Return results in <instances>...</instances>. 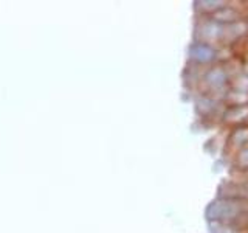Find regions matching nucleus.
Returning a JSON list of instances; mask_svg holds the SVG:
<instances>
[{
    "instance_id": "nucleus-1",
    "label": "nucleus",
    "mask_w": 248,
    "mask_h": 233,
    "mask_svg": "<svg viewBox=\"0 0 248 233\" xmlns=\"http://www.w3.org/2000/svg\"><path fill=\"white\" fill-rule=\"evenodd\" d=\"M205 216L208 222L236 225L240 230L248 227V200L234 198H217L209 202Z\"/></svg>"
},
{
    "instance_id": "nucleus-2",
    "label": "nucleus",
    "mask_w": 248,
    "mask_h": 233,
    "mask_svg": "<svg viewBox=\"0 0 248 233\" xmlns=\"http://www.w3.org/2000/svg\"><path fill=\"white\" fill-rule=\"evenodd\" d=\"M231 85V76L228 73L227 67L223 62H217V64L209 66L202 73V80L199 83L200 93H206V95H213L216 98L223 100L230 90Z\"/></svg>"
},
{
    "instance_id": "nucleus-3",
    "label": "nucleus",
    "mask_w": 248,
    "mask_h": 233,
    "mask_svg": "<svg viewBox=\"0 0 248 233\" xmlns=\"http://www.w3.org/2000/svg\"><path fill=\"white\" fill-rule=\"evenodd\" d=\"M223 27L225 25L216 22L211 16H200L196 22V28H194V39L196 42L219 45L222 42Z\"/></svg>"
},
{
    "instance_id": "nucleus-4",
    "label": "nucleus",
    "mask_w": 248,
    "mask_h": 233,
    "mask_svg": "<svg viewBox=\"0 0 248 233\" xmlns=\"http://www.w3.org/2000/svg\"><path fill=\"white\" fill-rule=\"evenodd\" d=\"M219 56H220V49L217 45L194 41L188 49L189 64L199 66V67H205V66L209 67L213 64H217Z\"/></svg>"
},
{
    "instance_id": "nucleus-5",
    "label": "nucleus",
    "mask_w": 248,
    "mask_h": 233,
    "mask_svg": "<svg viewBox=\"0 0 248 233\" xmlns=\"http://www.w3.org/2000/svg\"><path fill=\"white\" fill-rule=\"evenodd\" d=\"M225 104L220 98H216L213 95H206V93H199L196 98V112L203 120H211L214 116L220 118L223 112Z\"/></svg>"
},
{
    "instance_id": "nucleus-6",
    "label": "nucleus",
    "mask_w": 248,
    "mask_h": 233,
    "mask_svg": "<svg viewBox=\"0 0 248 233\" xmlns=\"http://www.w3.org/2000/svg\"><path fill=\"white\" fill-rule=\"evenodd\" d=\"M220 121L230 129L237 126H245V124H248V104H237V106L225 104Z\"/></svg>"
},
{
    "instance_id": "nucleus-7",
    "label": "nucleus",
    "mask_w": 248,
    "mask_h": 233,
    "mask_svg": "<svg viewBox=\"0 0 248 233\" xmlns=\"http://www.w3.org/2000/svg\"><path fill=\"white\" fill-rule=\"evenodd\" d=\"M248 37V22L247 19L237 20L234 23H228L223 27V36H222V47H231L245 41Z\"/></svg>"
},
{
    "instance_id": "nucleus-8",
    "label": "nucleus",
    "mask_w": 248,
    "mask_h": 233,
    "mask_svg": "<svg viewBox=\"0 0 248 233\" xmlns=\"http://www.w3.org/2000/svg\"><path fill=\"white\" fill-rule=\"evenodd\" d=\"M245 146H248V124L231 128L227 135V140H225V150L230 154V157H232Z\"/></svg>"
},
{
    "instance_id": "nucleus-9",
    "label": "nucleus",
    "mask_w": 248,
    "mask_h": 233,
    "mask_svg": "<svg viewBox=\"0 0 248 233\" xmlns=\"http://www.w3.org/2000/svg\"><path fill=\"white\" fill-rule=\"evenodd\" d=\"M245 11L247 8H239V6H232L230 2H227V5L222 6L219 11H216L211 17L222 23V25H228V23H234L237 20L245 19Z\"/></svg>"
},
{
    "instance_id": "nucleus-10",
    "label": "nucleus",
    "mask_w": 248,
    "mask_h": 233,
    "mask_svg": "<svg viewBox=\"0 0 248 233\" xmlns=\"http://www.w3.org/2000/svg\"><path fill=\"white\" fill-rule=\"evenodd\" d=\"M194 5H196V11L200 16H213L222 6L227 5V2L225 0H200V2H196Z\"/></svg>"
},
{
    "instance_id": "nucleus-11",
    "label": "nucleus",
    "mask_w": 248,
    "mask_h": 233,
    "mask_svg": "<svg viewBox=\"0 0 248 233\" xmlns=\"http://www.w3.org/2000/svg\"><path fill=\"white\" fill-rule=\"evenodd\" d=\"M231 159L236 169H239L240 173H248V146L242 148V150L236 152Z\"/></svg>"
},
{
    "instance_id": "nucleus-12",
    "label": "nucleus",
    "mask_w": 248,
    "mask_h": 233,
    "mask_svg": "<svg viewBox=\"0 0 248 233\" xmlns=\"http://www.w3.org/2000/svg\"><path fill=\"white\" fill-rule=\"evenodd\" d=\"M209 232L211 233H247L245 230H240L236 225L222 224V222H209Z\"/></svg>"
},
{
    "instance_id": "nucleus-13",
    "label": "nucleus",
    "mask_w": 248,
    "mask_h": 233,
    "mask_svg": "<svg viewBox=\"0 0 248 233\" xmlns=\"http://www.w3.org/2000/svg\"><path fill=\"white\" fill-rule=\"evenodd\" d=\"M244 73L248 76V61H245V62H244Z\"/></svg>"
},
{
    "instance_id": "nucleus-14",
    "label": "nucleus",
    "mask_w": 248,
    "mask_h": 233,
    "mask_svg": "<svg viewBox=\"0 0 248 233\" xmlns=\"http://www.w3.org/2000/svg\"><path fill=\"white\" fill-rule=\"evenodd\" d=\"M245 19H247V22H248V8H247V11H245Z\"/></svg>"
},
{
    "instance_id": "nucleus-15",
    "label": "nucleus",
    "mask_w": 248,
    "mask_h": 233,
    "mask_svg": "<svg viewBox=\"0 0 248 233\" xmlns=\"http://www.w3.org/2000/svg\"><path fill=\"white\" fill-rule=\"evenodd\" d=\"M247 51H248V41H247Z\"/></svg>"
}]
</instances>
